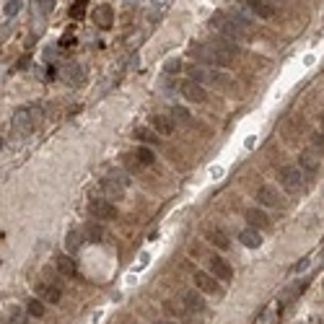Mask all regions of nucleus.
Wrapping results in <instances>:
<instances>
[{
  "label": "nucleus",
  "instance_id": "nucleus-1",
  "mask_svg": "<svg viewBox=\"0 0 324 324\" xmlns=\"http://www.w3.org/2000/svg\"><path fill=\"white\" fill-rule=\"evenodd\" d=\"M210 26L218 29L221 37H226V39H236V42H241V39H252V34L246 32V29H241L234 19H231V13H215V16L210 19Z\"/></svg>",
  "mask_w": 324,
  "mask_h": 324
},
{
  "label": "nucleus",
  "instance_id": "nucleus-2",
  "mask_svg": "<svg viewBox=\"0 0 324 324\" xmlns=\"http://www.w3.org/2000/svg\"><path fill=\"white\" fill-rule=\"evenodd\" d=\"M192 57L197 60V63H203V65H215V68H228L234 60L221 55L218 50L213 47V44H192Z\"/></svg>",
  "mask_w": 324,
  "mask_h": 324
},
{
  "label": "nucleus",
  "instance_id": "nucleus-3",
  "mask_svg": "<svg viewBox=\"0 0 324 324\" xmlns=\"http://www.w3.org/2000/svg\"><path fill=\"white\" fill-rule=\"evenodd\" d=\"M277 177H280V184H283L285 192L298 195L303 190V174H301L298 166H283L280 172H277Z\"/></svg>",
  "mask_w": 324,
  "mask_h": 324
},
{
  "label": "nucleus",
  "instance_id": "nucleus-4",
  "mask_svg": "<svg viewBox=\"0 0 324 324\" xmlns=\"http://www.w3.org/2000/svg\"><path fill=\"white\" fill-rule=\"evenodd\" d=\"M13 130L21 132V135H29L34 130V109L32 106H19L13 112Z\"/></svg>",
  "mask_w": 324,
  "mask_h": 324
},
{
  "label": "nucleus",
  "instance_id": "nucleus-5",
  "mask_svg": "<svg viewBox=\"0 0 324 324\" xmlns=\"http://www.w3.org/2000/svg\"><path fill=\"white\" fill-rule=\"evenodd\" d=\"M88 210H91V215H94L96 221H112L114 215H117V208L109 203V200H101V197H94L88 203Z\"/></svg>",
  "mask_w": 324,
  "mask_h": 324
},
{
  "label": "nucleus",
  "instance_id": "nucleus-6",
  "mask_svg": "<svg viewBox=\"0 0 324 324\" xmlns=\"http://www.w3.org/2000/svg\"><path fill=\"white\" fill-rule=\"evenodd\" d=\"M257 200H259V205H265V208H280L283 205L280 192H277L275 187H270V184H262V187L257 190Z\"/></svg>",
  "mask_w": 324,
  "mask_h": 324
},
{
  "label": "nucleus",
  "instance_id": "nucleus-7",
  "mask_svg": "<svg viewBox=\"0 0 324 324\" xmlns=\"http://www.w3.org/2000/svg\"><path fill=\"white\" fill-rule=\"evenodd\" d=\"M208 267H210L213 277H218V280H223V283H228L231 277H234V270H231V265H228L226 259H221V257H210V259H208Z\"/></svg>",
  "mask_w": 324,
  "mask_h": 324
},
{
  "label": "nucleus",
  "instance_id": "nucleus-8",
  "mask_svg": "<svg viewBox=\"0 0 324 324\" xmlns=\"http://www.w3.org/2000/svg\"><path fill=\"white\" fill-rule=\"evenodd\" d=\"M195 285H197V290L210 293V296H218V293H221L218 277H213V275H208V272H195Z\"/></svg>",
  "mask_w": 324,
  "mask_h": 324
},
{
  "label": "nucleus",
  "instance_id": "nucleus-9",
  "mask_svg": "<svg viewBox=\"0 0 324 324\" xmlns=\"http://www.w3.org/2000/svg\"><path fill=\"white\" fill-rule=\"evenodd\" d=\"M298 169H301L303 179H314L321 172V164L311 156V153H301V156H298Z\"/></svg>",
  "mask_w": 324,
  "mask_h": 324
},
{
  "label": "nucleus",
  "instance_id": "nucleus-10",
  "mask_svg": "<svg viewBox=\"0 0 324 324\" xmlns=\"http://www.w3.org/2000/svg\"><path fill=\"white\" fill-rule=\"evenodd\" d=\"M182 94H184V99H190V101H195V104L208 101V91L200 86V83H195V81H184V83H182Z\"/></svg>",
  "mask_w": 324,
  "mask_h": 324
},
{
  "label": "nucleus",
  "instance_id": "nucleus-11",
  "mask_svg": "<svg viewBox=\"0 0 324 324\" xmlns=\"http://www.w3.org/2000/svg\"><path fill=\"white\" fill-rule=\"evenodd\" d=\"M244 6L249 8L257 19H272L275 16V6L270 0H244Z\"/></svg>",
  "mask_w": 324,
  "mask_h": 324
},
{
  "label": "nucleus",
  "instance_id": "nucleus-12",
  "mask_svg": "<svg viewBox=\"0 0 324 324\" xmlns=\"http://www.w3.org/2000/svg\"><path fill=\"white\" fill-rule=\"evenodd\" d=\"M182 301H184L182 306L187 308L190 314H203L205 311V301H203V296H200V290H187L182 296Z\"/></svg>",
  "mask_w": 324,
  "mask_h": 324
},
{
  "label": "nucleus",
  "instance_id": "nucleus-13",
  "mask_svg": "<svg viewBox=\"0 0 324 324\" xmlns=\"http://www.w3.org/2000/svg\"><path fill=\"white\" fill-rule=\"evenodd\" d=\"M150 127L156 130L158 135H172L177 130V122L172 117H166V114H153L150 117Z\"/></svg>",
  "mask_w": 324,
  "mask_h": 324
},
{
  "label": "nucleus",
  "instance_id": "nucleus-14",
  "mask_svg": "<svg viewBox=\"0 0 324 324\" xmlns=\"http://www.w3.org/2000/svg\"><path fill=\"white\" fill-rule=\"evenodd\" d=\"M244 218L249 221L252 228H267L270 226V218H267V213L262 210V208H249V210L244 213Z\"/></svg>",
  "mask_w": 324,
  "mask_h": 324
},
{
  "label": "nucleus",
  "instance_id": "nucleus-15",
  "mask_svg": "<svg viewBox=\"0 0 324 324\" xmlns=\"http://www.w3.org/2000/svg\"><path fill=\"white\" fill-rule=\"evenodd\" d=\"M205 239H208L213 246H218V249H228V246H231L228 234H226L223 228H218V226H210V228H208V234H205Z\"/></svg>",
  "mask_w": 324,
  "mask_h": 324
},
{
  "label": "nucleus",
  "instance_id": "nucleus-16",
  "mask_svg": "<svg viewBox=\"0 0 324 324\" xmlns=\"http://www.w3.org/2000/svg\"><path fill=\"white\" fill-rule=\"evenodd\" d=\"M94 24L101 26V29H109V26L114 24L112 6H96V11H94Z\"/></svg>",
  "mask_w": 324,
  "mask_h": 324
},
{
  "label": "nucleus",
  "instance_id": "nucleus-17",
  "mask_svg": "<svg viewBox=\"0 0 324 324\" xmlns=\"http://www.w3.org/2000/svg\"><path fill=\"white\" fill-rule=\"evenodd\" d=\"M210 44H213V47L218 50L221 55H226V57H231V60H234V55H239V47H236L234 42H228L226 37H215Z\"/></svg>",
  "mask_w": 324,
  "mask_h": 324
},
{
  "label": "nucleus",
  "instance_id": "nucleus-18",
  "mask_svg": "<svg viewBox=\"0 0 324 324\" xmlns=\"http://www.w3.org/2000/svg\"><path fill=\"white\" fill-rule=\"evenodd\" d=\"M239 239H241L244 246H249V249H257V246L262 244V234H259L257 228H244L241 234H239Z\"/></svg>",
  "mask_w": 324,
  "mask_h": 324
},
{
  "label": "nucleus",
  "instance_id": "nucleus-19",
  "mask_svg": "<svg viewBox=\"0 0 324 324\" xmlns=\"http://www.w3.org/2000/svg\"><path fill=\"white\" fill-rule=\"evenodd\" d=\"M55 267L63 272L65 277H70V275H75V262H73V257L70 254H57L55 257Z\"/></svg>",
  "mask_w": 324,
  "mask_h": 324
},
{
  "label": "nucleus",
  "instance_id": "nucleus-20",
  "mask_svg": "<svg viewBox=\"0 0 324 324\" xmlns=\"http://www.w3.org/2000/svg\"><path fill=\"white\" fill-rule=\"evenodd\" d=\"M39 296H42V301H47V303H57L60 301V288L57 285H50V283H39Z\"/></svg>",
  "mask_w": 324,
  "mask_h": 324
},
{
  "label": "nucleus",
  "instance_id": "nucleus-21",
  "mask_svg": "<svg viewBox=\"0 0 324 324\" xmlns=\"http://www.w3.org/2000/svg\"><path fill=\"white\" fill-rule=\"evenodd\" d=\"M81 246H83V234H81V231H68V236H65V249H68V254L78 252Z\"/></svg>",
  "mask_w": 324,
  "mask_h": 324
},
{
  "label": "nucleus",
  "instance_id": "nucleus-22",
  "mask_svg": "<svg viewBox=\"0 0 324 324\" xmlns=\"http://www.w3.org/2000/svg\"><path fill=\"white\" fill-rule=\"evenodd\" d=\"M65 81H68L70 86H81V83H83V68L70 63V65L65 68Z\"/></svg>",
  "mask_w": 324,
  "mask_h": 324
},
{
  "label": "nucleus",
  "instance_id": "nucleus-23",
  "mask_svg": "<svg viewBox=\"0 0 324 324\" xmlns=\"http://www.w3.org/2000/svg\"><path fill=\"white\" fill-rule=\"evenodd\" d=\"M205 83H210V86H215V88H228V75H223V73H218V70H208V78H205Z\"/></svg>",
  "mask_w": 324,
  "mask_h": 324
},
{
  "label": "nucleus",
  "instance_id": "nucleus-24",
  "mask_svg": "<svg viewBox=\"0 0 324 324\" xmlns=\"http://www.w3.org/2000/svg\"><path fill=\"white\" fill-rule=\"evenodd\" d=\"M135 137H137L140 143H150V145L158 143V132L150 130V127H137V130H135Z\"/></svg>",
  "mask_w": 324,
  "mask_h": 324
},
{
  "label": "nucleus",
  "instance_id": "nucleus-25",
  "mask_svg": "<svg viewBox=\"0 0 324 324\" xmlns=\"http://www.w3.org/2000/svg\"><path fill=\"white\" fill-rule=\"evenodd\" d=\"M26 314L34 316V319L44 316V301H42V298H29V301H26Z\"/></svg>",
  "mask_w": 324,
  "mask_h": 324
},
{
  "label": "nucleus",
  "instance_id": "nucleus-26",
  "mask_svg": "<svg viewBox=\"0 0 324 324\" xmlns=\"http://www.w3.org/2000/svg\"><path fill=\"white\" fill-rule=\"evenodd\" d=\"M101 184H104V190L109 192V195H114V197H122V192H125V184H119V182L112 179V177H106Z\"/></svg>",
  "mask_w": 324,
  "mask_h": 324
},
{
  "label": "nucleus",
  "instance_id": "nucleus-27",
  "mask_svg": "<svg viewBox=\"0 0 324 324\" xmlns=\"http://www.w3.org/2000/svg\"><path fill=\"white\" fill-rule=\"evenodd\" d=\"M187 73H190V81H195V83H205V78H208V70L203 65H192Z\"/></svg>",
  "mask_w": 324,
  "mask_h": 324
},
{
  "label": "nucleus",
  "instance_id": "nucleus-28",
  "mask_svg": "<svg viewBox=\"0 0 324 324\" xmlns=\"http://www.w3.org/2000/svg\"><path fill=\"white\" fill-rule=\"evenodd\" d=\"M135 156H137V161H140V166H150L153 161H156V156H153L150 148H137Z\"/></svg>",
  "mask_w": 324,
  "mask_h": 324
},
{
  "label": "nucleus",
  "instance_id": "nucleus-29",
  "mask_svg": "<svg viewBox=\"0 0 324 324\" xmlns=\"http://www.w3.org/2000/svg\"><path fill=\"white\" fill-rule=\"evenodd\" d=\"M308 140H311L314 150H316L319 156L324 158V132H311V137H308Z\"/></svg>",
  "mask_w": 324,
  "mask_h": 324
},
{
  "label": "nucleus",
  "instance_id": "nucleus-30",
  "mask_svg": "<svg viewBox=\"0 0 324 324\" xmlns=\"http://www.w3.org/2000/svg\"><path fill=\"white\" fill-rule=\"evenodd\" d=\"M86 236H88V241H99V239L104 236V231H101V226H96V223H88V226H86Z\"/></svg>",
  "mask_w": 324,
  "mask_h": 324
},
{
  "label": "nucleus",
  "instance_id": "nucleus-31",
  "mask_svg": "<svg viewBox=\"0 0 324 324\" xmlns=\"http://www.w3.org/2000/svg\"><path fill=\"white\" fill-rule=\"evenodd\" d=\"M172 117H174V122H182V125H187V122H190V112L184 109V106H174Z\"/></svg>",
  "mask_w": 324,
  "mask_h": 324
},
{
  "label": "nucleus",
  "instance_id": "nucleus-32",
  "mask_svg": "<svg viewBox=\"0 0 324 324\" xmlns=\"http://www.w3.org/2000/svg\"><path fill=\"white\" fill-rule=\"evenodd\" d=\"M164 70H166V75H174V73H179V70H182V60H179V57H172V60H166Z\"/></svg>",
  "mask_w": 324,
  "mask_h": 324
},
{
  "label": "nucleus",
  "instance_id": "nucleus-33",
  "mask_svg": "<svg viewBox=\"0 0 324 324\" xmlns=\"http://www.w3.org/2000/svg\"><path fill=\"white\" fill-rule=\"evenodd\" d=\"M70 16H73V19H83V16H86V0H78V3H73Z\"/></svg>",
  "mask_w": 324,
  "mask_h": 324
},
{
  "label": "nucleus",
  "instance_id": "nucleus-34",
  "mask_svg": "<svg viewBox=\"0 0 324 324\" xmlns=\"http://www.w3.org/2000/svg\"><path fill=\"white\" fill-rule=\"evenodd\" d=\"M11 321L13 324H29V319H26V314L21 311V308H13L11 311Z\"/></svg>",
  "mask_w": 324,
  "mask_h": 324
},
{
  "label": "nucleus",
  "instance_id": "nucleus-35",
  "mask_svg": "<svg viewBox=\"0 0 324 324\" xmlns=\"http://www.w3.org/2000/svg\"><path fill=\"white\" fill-rule=\"evenodd\" d=\"M19 8H21V0H8L6 3V16H16Z\"/></svg>",
  "mask_w": 324,
  "mask_h": 324
},
{
  "label": "nucleus",
  "instance_id": "nucleus-36",
  "mask_svg": "<svg viewBox=\"0 0 324 324\" xmlns=\"http://www.w3.org/2000/svg\"><path fill=\"white\" fill-rule=\"evenodd\" d=\"M37 8H39L42 13H50V11L55 8V0H37Z\"/></svg>",
  "mask_w": 324,
  "mask_h": 324
},
{
  "label": "nucleus",
  "instance_id": "nucleus-37",
  "mask_svg": "<svg viewBox=\"0 0 324 324\" xmlns=\"http://www.w3.org/2000/svg\"><path fill=\"white\" fill-rule=\"evenodd\" d=\"M308 267V259H301L298 265H296V272H301V270H306Z\"/></svg>",
  "mask_w": 324,
  "mask_h": 324
},
{
  "label": "nucleus",
  "instance_id": "nucleus-38",
  "mask_svg": "<svg viewBox=\"0 0 324 324\" xmlns=\"http://www.w3.org/2000/svg\"><path fill=\"white\" fill-rule=\"evenodd\" d=\"M0 148H3V137H0Z\"/></svg>",
  "mask_w": 324,
  "mask_h": 324
},
{
  "label": "nucleus",
  "instance_id": "nucleus-39",
  "mask_svg": "<svg viewBox=\"0 0 324 324\" xmlns=\"http://www.w3.org/2000/svg\"><path fill=\"white\" fill-rule=\"evenodd\" d=\"M321 127H324V117H321Z\"/></svg>",
  "mask_w": 324,
  "mask_h": 324
},
{
  "label": "nucleus",
  "instance_id": "nucleus-40",
  "mask_svg": "<svg viewBox=\"0 0 324 324\" xmlns=\"http://www.w3.org/2000/svg\"><path fill=\"white\" fill-rule=\"evenodd\" d=\"M164 324H174V321H164Z\"/></svg>",
  "mask_w": 324,
  "mask_h": 324
}]
</instances>
